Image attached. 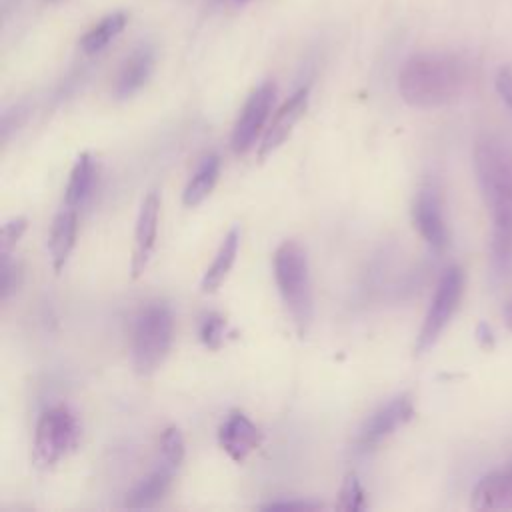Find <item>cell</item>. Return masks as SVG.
Returning <instances> with one entry per match:
<instances>
[{
	"label": "cell",
	"mask_w": 512,
	"mask_h": 512,
	"mask_svg": "<svg viewBox=\"0 0 512 512\" xmlns=\"http://www.w3.org/2000/svg\"><path fill=\"white\" fill-rule=\"evenodd\" d=\"M474 170L492 214V262L504 272L512 266V154L490 138L480 140L474 148Z\"/></svg>",
	"instance_id": "1"
},
{
	"label": "cell",
	"mask_w": 512,
	"mask_h": 512,
	"mask_svg": "<svg viewBox=\"0 0 512 512\" xmlns=\"http://www.w3.org/2000/svg\"><path fill=\"white\" fill-rule=\"evenodd\" d=\"M468 78L466 62L452 52L412 54L398 72V90L406 104L422 110L454 102Z\"/></svg>",
	"instance_id": "2"
},
{
	"label": "cell",
	"mask_w": 512,
	"mask_h": 512,
	"mask_svg": "<svg viewBox=\"0 0 512 512\" xmlns=\"http://www.w3.org/2000/svg\"><path fill=\"white\" fill-rule=\"evenodd\" d=\"M272 268L280 298L298 334L304 338L314 316V296L306 250L296 240H284L274 250Z\"/></svg>",
	"instance_id": "3"
},
{
	"label": "cell",
	"mask_w": 512,
	"mask_h": 512,
	"mask_svg": "<svg viewBox=\"0 0 512 512\" xmlns=\"http://www.w3.org/2000/svg\"><path fill=\"white\" fill-rule=\"evenodd\" d=\"M172 330V312L162 302H154L138 314L132 336V366L138 376L146 378L162 366L172 346Z\"/></svg>",
	"instance_id": "4"
},
{
	"label": "cell",
	"mask_w": 512,
	"mask_h": 512,
	"mask_svg": "<svg viewBox=\"0 0 512 512\" xmlns=\"http://www.w3.org/2000/svg\"><path fill=\"white\" fill-rule=\"evenodd\" d=\"M80 428L74 412L66 404H58L42 412L34 432V462L50 468L66 458L78 444Z\"/></svg>",
	"instance_id": "5"
},
{
	"label": "cell",
	"mask_w": 512,
	"mask_h": 512,
	"mask_svg": "<svg viewBox=\"0 0 512 512\" xmlns=\"http://www.w3.org/2000/svg\"><path fill=\"white\" fill-rule=\"evenodd\" d=\"M464 270L460 266H450L444 270V274L438 280V286L434 290V296L430 300V308L424 316L422 328L416 338L414 352L426 354L442 336L444 328L452 320L454 312L458 310V304L464 294Z\"/></svg>",
	"instance_id": "6"
},
{
	"label": "cell",
	"mask_w": 512,
	"mask_h": 512,
	"mask_svg": "<svg viewBox=\"0 0 512 512\" xmlns=\"http://www.w3.org/2000/svg\"><path fill=\"white\" fill-rule=\"evenodd\" d=\"M274 94H276L274 82H264L248 96L230 138V146L236 154H246L254 146L256 138L264 128V122L268 120Z\"/></svg>",
	"instance_id": "7"
},
{
	"label": "cell",
	"mask_w": 512,
	"mask_h": 512,
	"mask_svg": "<svg viewBox=\"0 0 512 512\" xmlns=\"http://www.w3.org/2000/svg\"><path fill=\"white\" fill-rule=\"evenodd\" d=\"M414 416V402L408 392L394 396L390 402L380 406L360 428L358 444L362 448H372L384 438L392 436L398 428L410 422Z\"/></svg>",
	"instance_id": "8"
},
{
	"label": "cell",
	"mask_w": 512,
	"mask_h": 512,
	"mask_svg": "<svg viewBox=\"0 0 512 512\" xmlns=\"http://www.w3.org/2000/svg\"><path fill=\"white\" fill-rule=\"evenodd\" d=\"M412 220L416 230L432 250L442 252L448 246L450 234L444 220L440 196L434 188L426 186L418 192L412 206Z\"/></svg>",
	"instance_id": "9"
},
{
	"label": "cell",
	"mask_w": 512,
	"mask_h": 512,
	"mask_svg": "<svg viewBox=\"0 0 512 512\" xmlns=\"http://www.w3.org/2000/svg\"><path fill=\"white\" fill-rule=\"evenodd\" d=\"M308 96H310V90H308V86H304V88L296 90L276 110L274 118L270 120L266 132L262 136V142L258 146V160L268 158L272 152H276L288 140L294 126L298 124V120L304 116V112L308 108Z\"/></svg>",
	"instance_id": "10"
},
{
	"label": "cell",
	"mask_w": 512,
	"mask_h": 512,
	"mask_svg": "<svg viewBox=\"0 0 512 512\" xmlns=\"http://www.w3.org/2000/svg\"><path fill=\"white\" fill-rule=\"evenodd\" d=\"M158 216H160V198L156 192H148L140 204V212L134 226V246H132V260H130V270L134 278H138L144 272L154 252L156 234H158Z\"/></svg>",
	"instance_id": "11"
},
{
	"label": "cell",
	"mask_w": 512,
	"mask_h": 512,
	"mask_svg": "<svg viewBox=\"0 0 512 512\" xmlns=\"http://www.w3.org/2000/svg\"><path fill=\"white\" fill-rule=\"evenodd\" d=\"M262 442V432L258 426L240 410H232L218 428L220 448L238 464H242L250 452H254Z\"/></svg>",
	"instance_id": "12"
},
{
	"label": "cell",
	"mask_w": 512,
	"mask_h": 512,
	"mask_svg": "<svg viewBox=\"0 0 512 512\" xmlns=\"http://www.w3.org/2000/svg\"><path fill=\"white\" fill-rule=\"evenodd\" d=\"M470 506L474 510H512V462L478 480Z\"/></svg>",
	"instance_id": "13"
},
{
	"label": "cell",
	"mask_w": 512,
	"mask_h": 512,
	"mask_svg": "<svg viewBox=\"0 0 512 512\" xmlns=\"http://www.w3.org/2000/svg\"><path fill=\"white\" fill-rule=\"evenodd\" d=\"M154 50L150 44H140L130 52V56L120 66V72L116 76L114 94L116 98H130L136 94L152 76L154 70Z\"/></svg>",
	"instance_id": "14"
},
{
	"label": "cell",
	"mask_w": 512,
	"mask_h": 512,
	"mask_svg": "<svg viewBox=\"0 0 512 512\" xmlns=\"http://www.w3.org/2000/svg\"><path fill=\"white\" fill-rule=\"evenodd\" d=\"M76 230H78V214L76 208H62L50 226L48 234V252L52 260L54 272H62L66 266L70 252L76 244Z\"/></svg>",
	"instance_id": "15"
},
{
	"label": "cell",
	"mask_w": 512,
	"mask_h": 512,
	"mask_svg": "<svg viewBox=\"0 0 512 512\" xmlns=\"http://www.w3.org/2000/svg\"><path fill=\"white\" fill-rule=\"evenodd\" d=\"M172 482V468H168L166 464L154 472H150L148 476H144L128 494L124 504L128 508H152L156 506L168 492Z\"/></svg>",
	"instance_id": "16"
},
{
	"label": "cell",
	"mask_w": 512,
	"mask_h": 512,
	"mask_svg": "<svg viewBox=\"0 0 512 512\" xmlns=\"http://www.w3.org/2000/svg\"><path fill=\"white\" fill-rule=\"evenodd\" d=\"M238 244H240V230L232 228L224 236L212 264L206 268V272L202 276V282H200L202 292H214L226 280L228 272L234 266V260H236V254H238Z\"/></svg>",
	"instance_id": "17"
},
{
	"label": "cell",
	"mask_w": 512,
	"mask_h": 512,
	"mask_svg": "<svg viewBox=\"0 0 512 512\" xmlns=\"http://www.w3.org/2000/svg\"><path fill=\"white\" fill-rule=\"evenodd\" d=\"M218 174H220V158L216 154L206 156L184 188V194H182L184 206L194 208L200 202H204L208 198V194L212 192V188L216 186Z\"/></svg>",
	"instance_id": "18"
},
{
	"label": "cell",
	"mask_w": 512,
	"mask_h": 512,
	"mask_svg": "<svg viewBox=\"0 0 512 512\" xmlns=\"http://www.w3.org/2000/svg\"><path fill=\"white\" fill-rule=\"evenodd\" d=\"M126 22H128V16L124 12H112L104 16L96 26H92L80 38V50L88 56L102 52L126 28Z\"/></svg>",
	"instance_id": "19"
},
{
	"label": "cell",
	"mask_w": 512,
	"mask_h": 512,
	"mask_svg": "<svg viewBox=\"0 0 512 512\" xmlns=\"http://www.w3.org/2000/svg\"><path fill=\"white\" fill-rule=\"evenodd\" d=\"M92 182H94V160L90 158V154L82 152L72 166V172L64 190V206L78 208L88 196Z\"/></svg>",
	"instance_id": "20"
},
{
	"label": "cell",
	"mask_w": 512,
	"mask_h": 512,
	"mask_svg": "<svg viewBox=\"0 0 512 512\" xmlns=\"http://www.w3.org/2000/svg\"><path fill=\"white\" fill-rule=\"evenodd\" d=\"M160 448H162V458H164V464L168 468H178L184 460V452H186V446H184V438H182V432L176 428V426H168L164 432H162V438H160Z\"/></svg>",
	"instance_id": "21"
},
{
	"label": "cell",
	"mask_w": 512,
	"mask_h": 512,
	"mask_svg": "<svg viewBox=\"0 0 512 512\" xmlns=\"http://www.w3.org/2000/svg\"><path fill=\"white\" fill-rule=\"evenodd\" d=\"M338 510H346V512H356V510H364L366 502H364V490L356 478L354 472L346 474L340 492H338V502H336Z\"/></svg>",
	"instance_id": "22"
},
{
	"label": "cell",
	"mask_w": 512,
	"mask_h": 512,
	"mask_svg": "<svg viewBox=\"0 0 512 512\" xmlns=\"http://www.w3.org/2000/svg\"><path fill=\"white\" fill-rule=\"evenodd\" d=\"M224 336H226V320L216 312L208 314L200 326V340L204 342V346H208L210 350H218L224 342Z\"/></svg>",
	"instance_id": "23"
},
{
	"label": "cell",
	"mask_w": 512,
	"mask_h": 512,
	"mask_svg": "<svg viewBox=\"0 0 512 512\" xmlns=\"http://www.w3.org/2000/svg\"><path fill=\"white\" fill-rule=\"evenodd\" d=\"M24 230H26V218H24V216H18V218L8 220V222L2 226V232H0V252H2V254H10L12 246L20 240V236L24 234Z\"/></svg>",
	"instance_id": "24"
},
{
	"label": "cell",
	"mask_w": 512,
	"mask_h": 512,
	"mask_svg": "<svg viewBox=\"0 0 512 512\" xmlns=\"http://www.w3.org/2000/svg\"><path fill=\"white\" fill-rule=\"evenodd\" d=\"M494 88H496L498 96L502 98V102L512 110V70H510V66H502L496 72Z\"/></svg>",
	"instance_id": "25"
},
{
	"label": "cell",
	"mask_w": 512,
	"mask_h": 512,
	"mask_svg": "<svg viewBox=\"0 0 512 512\" xmlns=\"http://www.w3.org/2000/svg\"><path fill=\"white\" fill-rule=\"evenodd\" d=\"M320 504L314 502H306V500H288V502H270L266 506H262L264 510H314Z\"/></svg>",
	"instance_id": "26"
},
{
	"label": "cell",
	"mask_w": 512,
	"mask_h": 512,
	"mask_svg": "<svg viewBox=\"0 0 512 512\" xmlns=\"http://www.w3.org/2000/svg\"><path fill=\"white\" fill-rule=\"evenodd\" d=\"M476 338H478V344H480L482 348H488V350H490V348L494 346L492 330H490V326L484 324V322L478 324V328H476Z\"/></svg>",
	"instance_id": "27"
},
{
	"label": "cell",
	"mask_w": 512,
	"mask_h": 512,
	"mask_svg": "<svg viewBox=\"0 0 512 512\" xmlns=\"http://www.w3.org/2000/svg\"><path fill=\"white\" fill-rule=\"evenodd\" d=\"M502 314H504V322H506V326H508V330H512V298L504 304V310H502Z\"/></svg>",
	"instance_id": "28"
},
{
	"label": "cell",
	"mask_w": 512,
	"mask_h": 512,
	"mask_svg": "<svg viewBox=\"0 0 512 512\" xmlns=\"http://www.w3.org/2000/svg\"><path fill=\"white\" fill-rule=\"evenodd\" d=\"M236 2H246V0H236Z\"/></svg>",
	"instance_id": "29"
},
{
	"label": "cell",
	"mask_w": 512,
	"mask_h": 512,
	"mask_svg": "<svg viewBox=\"0 0 512 512\" xmlns=\"http://www.w3.org/2000/svg\"><path fill=\"white\" fill-rule=\"evenodd\" d=\"M48 2H54V0H48Z\"/></svg>",
	"instance_id": "30"
}]
</instances>
